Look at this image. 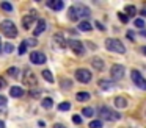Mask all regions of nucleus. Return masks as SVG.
Returning <instances> with one entry per match:
<instances>
[{"instance_id": "nucleus-1", "label": "nucleus", "mask_w": 146, "mask_h": 128, "mask_svg": "<svg viewBox=\"0 0 146 128\" xmlns=\"http://www.w3.org/2000/svg\"><path fill=\"white\" fill-rule=\"evenodd\" d=\"M0 31H2V34L7 36V37H16L17 36L16 25H14L13 20H8V19L2 20V24H0Z\"/></svg>"}, {"instance_id": "nucleus-2", "label": "nucleus", "mask_w": 146, "mask_h": 128, "mask_svg": "<svg viewBox=\"0 0 146 128\" xmlns=\"http://www.w3.org/2000/svg\"><path fill=\"white\" fill-rule=\"evenodd\" d=\"M98 114H99V117H101V120L113 122V120H119V119H121V114H119V112L113 111V109L107 108V106H101Z\"/></svg>"}, {"instance_id": "nucleus-3", "label": "nucleus", "mask_w": 146, "mask_h": 128, "mask_svg": "<svg viewBox=\"0 0 146 128\" xmlns=\"http://www.w3.org/2000/svg\"><path fill=\"white\" fill-rule=\"evenodd\" d=\"M105 47H107V50H110V52L113 53H126V47H124V44L121 42L119 39H115V37H110V39L105 41Z\"/></svg>"}, {"instance_id": "nucleus-4", "label": "nucleus", "mask_w": 146, "mask_h": 128, "mask_svg": "<svg viewBox=\"0 0 146 128\" xmlns=\"http://www.w3.org/2000/svg\"><path fill=\"white\" fill-rule=\"evenodd\" d=\"M130 78H132L133 84H135L137 87H140L141 91H146V78L143 77L138 70H132V72H130Z\"/></svg>"}, {"instance_id": "nucleus-5", "label": "nucleus", "mask_w": 146, "mask_h": 128, "mask_svg": "<svg viewBox=\"0 0 146 128\" xmlns=\"http://www.w3.org/2000/svg\"><path fill=\"white\" fill-rule=\"evenodd\" d=\"M36 20H38V14H36L35 9H32L29 14L22 17V27H24V30H30V28H32V25L35 24Z\"/></svg>"}, {"instance_id": "nucleus-6", "label": "nucleus", "mask_w": 146, "mask_h": 128, "mask_svg": "<svg viewBox=\"0 0 146 128\" xmlns=\"http://www.w3.org/2000/svg\"><path fill=\"white\" fill-rule=\"evenodd\" d=\"M74 75H76V80L80 81V83H90L91 78H93L91 72H90L88 69H77Z\"/></svg>"}, {"instance_id": "nucleus-7", "label": "nucleus", "mask_w": 146, "mask_h": 128, "mask_svg": "<svg viewBox=\"0 0 146 128\" xmlns=\"http://www.w3.org/2000/svg\"><path fill=\"white\" fill-rule=\"evenodd\" d=\"M68 45L71 47V50H72L76 55H79V56L85 55V45H83L80 41H77V39H69V41H68Z\"/></svg>"}, {"instance_id": "nucleus-8", "label": "nucleus", "mask_w": 146, "mask_h": 128, "mask_svg": "<svg viewBox=\"0 0 146 128\" xmlns=\"http://www.w3.org/2000/svg\"><path fill=\"white\" fill-rule=\"evenodd\" d=\"M124 72H126V69H124V66L121 64H113L110 69V75L113 80H119V78L124 77Z\"/></svg>"}, {"instance_id": "nucleus-9", "label": "nucleus", "mask_w": 146, "mask_h": 128, "mask_svg": "<svg viewBox=\"0 0 146 128\" xmlns=\"http://www.w3.org/2000/svg\"><path fill=\"white\" fill-rule=\"evenodd\" d=\"M68 45V41L64 39L61 34H55L54 37H52V47L54 49H57V50H63L64 47Z\"/></svg>"}, {"instance_id": "nucleus-10", "label": "nucleus", "mask_w": 146, "mask_h": 128, "mask_svg": "<svg viewBox=\"0 0 146 128\" xmlns=\"http://www.w3.org/2000/svg\"><path fill=\"white\" fill-rule=\"evenodd\" d=\"M46 55L42 52H32L30 53V62H33V64H36V66H41V64H44L46 62Z\"/></svg>"}, {"instance_id": "nucleus-11", "label": "nucleus", "mask_w": 146, "mask_h": 128, "mask_svg": "<svg viewBox=\"0 0 146 128\" xmlns=\"http://www.w3.org/2000/svg\"><path fill=\"white\" fill-rule=\"evenodd\" d=\"M74 8H76V12H77V17L82 19V17H90L91 16V11H90L88 6L82 5V3H77V5H74Z\"/></svg>"}, {"instance_id": "nucleus-12", "label": "nucleus", "mask_w": 146, "mask_h": 128, "mask_svg": "<svg viewBox=\"0 0 146 128\" xmlns=\"http://www.w3.org/2000/svg\"><path fill=\"white\" fill-rule=\"evenodd\" d=\"M24 83L30 87H36V75L33 74L30 69H25V77H24Z\"/></svg>"}, {"instance_id": "nucleus-13", "label": "nucleus", "mask_w": 146, "mask_h": 128, "mask_svg": "<svg viewBox=\"0 0 146 128\" xmlns=\"http://www.w3.org/2000/svg\"><path fill=\"white\" fill-rule=\"evenodd\" d=\"M46 27H47L46 20H44V19H39V20H38V24H36V28L33 30V36H35V37H38L41 33H44Z\"/></svg>"}, {"instance_id": "nucleus-14", "label": "nucleus", "mask_w": 146, "mask_h": 128, "mask_svg": "<svg viewBox=\"0 0 146 128\" xmlns=\"http://www.w3.org/2000/svg\"><path fill=\"white\" fill-rule=\"evenodd\" d=\"M91 66H93V67H94L98 72L104 70V67H105L104 59H102V58H99V56H93V58H91Z\"/></svg>"}, {"instance_id": "nucleus-15", "label": "nucleus", "mask_w": 146, "mask_h": 128, "mask_svg": "<svg viewBox=\"0 0 146 128\" xmlns=\"http://www.w3.org/2000/svg\"><path fill=\"white\" fill-rule=\"evenodd\" d=\"M47 6L50 9H54V11H60V9H63L64 3H63V0H49Z\"/></svg>"}, {"instance_id": "nucleus-16", "label": "nucleus", "mask_w": 146, "mask_h": 128, "mask_svg": "<svg viewBox=\"0 0 146 128\" xmlns=\"http://www.w3.org/2000/svg\"><path fill=\"white\" fill-rule=\"evenodd\" d=\"M98 84H99V87H101L102 91H110V89L115 87L113 81H110V80H99Z\"/></svg>"}, {"instance_id": "nucleus-17", "label": "nucleus", "mask_w": 146, "mask_h": 128, "mask_svg": "<svg viewBox=\"0 0 146 128\" xmlns=\"http://www.w3.org/2000/svg\"><path fill=\"white\" fill-rule=\"evenodd\" d=\"M10 95L11 97H16V98H19V97L24 95V89L21 86H13L10 89Z\"/></svg>"}, {"instance_id": "nucleus-18", "label": "nucleus", "mask_w": 146, "mask_h": 128, "mask_svg": "<svg viewBox=\"0 0 146 128\" xmlns=\"http://www.w3.org/2000/svg\"><path fill=\"white\" fill-rule=\"evenodd\" d=\"M77 27H79L80 31H91V30H93V25L90 24L88 20H82L79 25H77Z\"/></svg>"}, {"instance_id": "nucleus-19", "label": "nucleus", "mask_w": 146, "mask_h": 128, "mask_svg": "<svg viewBox=\"0 0 146 128\" xmlns=\"http://www.w3.org/2000/svg\"><path fill=\"white\" fill-rule=\"evenodd\" d=\"M124 14H126L127 17H132V16L137 14V8L133 5H126V8H124Z\"/></svg>"}, {"instance_id": "nucleus-20", "label": "nucleus", "mask_w": 146, "mask_h": 128, "mask_svg": "<svg viewBox=\"0 0 146 128\" xmlns=\"http://www.w3.org/2000/svg\"><path fill=\"white\" fill-rule=\"evenodd\" d=\"M115 106H116V108H126L127 106V100L124 98V97H116V98H115Z\"/></svg>"}, {"instance_id": "nucleus-21", "label": "nucleus", "mask_w": 146, "mask_h": 128, "mask_svg": "<svg viewBox=\"0 0 146 128\" xmlns=\"http://www.w3.org/2000/svg\"><path fill=\"white\" fill-rule=\"evenodd\" d=\"M76 98H77V102H88V100L91 98V95H90L88 92H77Z\"/></svg>"}, {"instance_id": "nucleus-22", "label": "nucleus", "mask_w": 146, "mask_h": 128, "mask_svg": "<svg viewBox=\"0 0 146 128\" xmlns=\"http://www.w3.org/2000/svg\"><path fill=\"white\" fill-rule=\"evenodd\" d=\"M41 105H42V108L50 109L52 106H54V100H52L50 97H46V98H42V100H41Z\"/></svg>"}, {"instance_id": "nucleus-23", "label": "nucleus", "mask_w": 146, "mask_h": 128, "mask_svg": "<svg viewBox=\"0 0 146 128\" xmlns=\"http://www.w3.org/2000/svg\"><path fill=\"white\" fill-rule=\"evenodd\" d=\"M41 75H42V78H44L47 83H54V75H52L50 70H42Z\"/></svg>"}, {"instance_id": "nucleus-24", "label": "nucleus", "mask_w": 146, "mask_h": 128, "mask_svg": "<svg viewBox=\"0 0 146 128\" xmlns=\"http://www.w3.org/2000/svg\"><path fill=\"white\" fill-rule=\"evenodd\" d=\"M68 17H69V20H79V17H77V12H76V8L74 6H71L69 9H68Z\"/></svg>"}, {"instance_id": "nucleus-25", "label": "nucleus", "mask_w": 146, "mask_h": 128, "mask_svg": "<svg viewBox=\"0 0 146 128\" xmlns=\"http://www.w3.org/2000/svg\"><path fill=\"white\" fill-rule=\"evenodd\" d=\"M60 84H61L63 89H69V87H72V81H71L69 78H61Z\"/></svg>"}, {"instance_id": "nucleus-26", "label": "nucleus", "mask_w": 146, "mask_h": 128, "mask_svg": "<svg viewBox=\"0 0 146 128\" xmlns=\"http://www.w3.org/2000/svg\"><path fill=\"white\" fill-rule=\"evenodd\" d=\"M7 74L10 75V77H13V78H17V77H19V69H17V67H10L7 70Z\"/></svg>"}, {"instance_id": "nucleus-27", "label": "nucleus", "mask_w": 146, "mask_h": 128, "mask_svg": "<svg viewBox=\"0 0 146 128\" xmlns=\"http://www.w3.org/2000/svg\"><path fill=\"white\" fill-rule=\"evenodd\" d=\"M0 8L3 9V11H7V12L13 11V5H11V3H8V2H2V3H0Z\"/></svg>"}, {"instance_id": "nucleus-28", "label": "nucleus", "mask_w": 146, "mask_h": 128, "mask_svg": "<svg viewBox=\"0 0 146 128\" xmlns=\"http://www.w3.org/2000/svg\"><path fill=\"white\" fill-rule=\"evenodd\" d=\"M82 114L85 116V117H93V116H94V109H93V108H83L82 109Z\"/></svg>"}, {"instance_id": "nucleus-29", "label": "nucleus", "mask_w": 146, "mask_h": 128, "mask_svg": "<svg viewBox=\"0 0 146 128\" xmlns=\"http://www.w3.org/2000/svg\"><path fill=\"white\" fill-rule=\"evenodd\" d=\"M58 109H60V111H69V109H71V103L69 102L60 103V105H58Z\"/></svg>"}, {"instance_id": "nucleus-30", "label": "nucleus", "mask_w": 146, "mask_h": 128, "mask_svg": "<svg viewBox=\"0 0 146 128\" xmlns=\"http://www.w3.org/2000/svg\"><path fill=\"white\" fill-rule=\"evenodd\" d=\"M102 127H104L102 120H91L90 122V128H102Z\"/></svg>"}, {"instance_id": "nucleus-31", "label": "nucleus", "mask_w": 146, "mask_h": 128, "mask_svg": "<svg viewBox=\"0 0 146 128\" xmlns=\"http://www.w3.org/2000/svg\"><path fill=\"white\" fill-rule=\"evenodd\" d=\"M133 25H135L137 28H140V30H143V28H145V20H143V19H135V20H133Z\"/></svg>"}, {"instance_id": "nucleus-32", "label": "nucleus", "mask_w": 146, "mask_h": 128, "mask_svg": "<svg viewBox=\"0 0 146 128\" xmlns=\"http://www.w3.org/2000/svg\"><path fill=\"white\" fill-rule=\"evenodd\" d=\"M25 52H27V42H25V41H22V42H21V45H19L17 53H19V55H25Z\"/></svg>"}, {"instance_id": "nucleus-33", "label": "nucleus", "mask_w": 146, "mask_h": 128, "mask_svg": "<svg viewBox=\"0 0 146 128\" xmlns=\"http://www.w3.org/2000/svg\"><path fill=\"white\" fill-rule=\"evenodd\" d=\"M13 50H14V47H13V44H11V42L3 44V52H5V53H11Z\"/></svg>"}, {"instance_id": "nucleus-34", "label": "nucleus", "mask_w": 146, "mask_h": 128, "mask_svg": "<svg viewBox=\"0 0 146 128\" xmlns=\"http://www.w3.org/2000/svg\"><path fill=\"white\" fill-rule=\"evenodd\" d=\"M118 17H119V20L124 22V24H127V22H129V17H127L124 12H119V14H118Z\"/></svg>"}, {"instance_id": "nucleus-35", "label": "nucleus", "mask_w": 146, "mask_h": 128, "mask_svg": "<svg viewBox=\"0 0 146 128\" xmlns=\"http://www.w3.org/2000/svg\"><path fill=\"white\" fill-rule=\"evenodd\" d=\"M126 36H127V39H130V41H135V33H133L132 30H129L126 33Z\"/></svg>"}, {"instance_id": "nucleus-36", "label": "nucleus", "mask_w": 146, "mask_h": 128, "mask_svg": "<svg viewBox=\"0 0 146 128\" xmlns=\"http://www.w3.org/2000/svg\"><path fill=\"white\" fill-rule=\"evenodd\" d=\"M25 42H27V47H29V45H36V44H38V41H36L35 37H32V39H27Z\"/></svg>"}, {"instance_id": "nucleus-37", "label": "nucleus", "mask_w": 146, "mask_h": 128, "mask_svg": "<svg viewBox=\"0 0 146 128\" xmlns=\"http://www.w3.org/2000/svg\"><path fill=\"white\" fill-rule=\"evenodd\" d=\"M72 122H74V123H77V125H79V123H82V117H80V116H72Z\"/></svg>"}, {"instance_id": "nucleus-38", "label": "nucleus", "mask_w": 146, "mask_h": 128, "mask_svg": "<svg viewBox=\"0 0 146 128\" xmlns=\"http://www.w3.org/2000/svg\"><path fill=\"white\" fill-rule=\"evenodd\" d=\"M30 95H32V97H35V98H38V97L41 95V91H39V89H36V91H32V92H30Z\"/></svg>"}, {"instance_id": "nucleus-39", "label": "nucleus", "mask_w": 146, "mask_h": 128, "mask_svg": "<svg viewBox=\"0 0 146 128\" xmlns=\"http://www.w3.org/2000/svg\"><path fill=\"white\" fill-rule=\"evenodd\" d=\"M5 105H7V97L0 95V106H5Z\"/></svg>"}, {"instance_id": "nucleus-40", "label": "nucleus", "mask_w": 146, "mask_h": 128, "mask_svg": "<svg viewBox=\"0 0 146 128\" xmlns=\"http://www.w3.org/2000/svg\"><path fill=\"white\" fill-rule=\"evenodd\" d=\"M140 14L146 17V3H143V5H141V11H140Z\"/></svg>"}, {"instance_id": "nucleus-41", "label": "nucleus", "mask_w": 146, "mask_h": 128, "mask_svg": "<svg viewBox=\"0 0 146 128\" xmlns=\"http://www.w3.org/2000/svg\"><path fill=\"white\" fill-rule=\"evenodd\" d=\"M96 27H98V28H99V30H101V31H104V30H105V27H104V25L101 24V22H96Z\"/></svg>"}, {"instance_id": "nucleus-42", "label": "nucleus", "mask_w": 146, "mask_h": 128, "mask_svg": "<svg viewBox=\"0 0 146 128\" xmlns=\"http://www.w3.org/2000/svg\"><path fill=\"white\" fill-rule=\"evenodd\" d=\"M5 86H7V83H5V80H0V91L3 89Z\"/></svg>"}, {"instance_id": "nucleus-43", "label": "nucleus", "mask_w": 146, "mask_h": 128, "mask_svg": "<svg viewBox=\"0 0 146 128\" xmlns=\"http://www.w3.org/2000/svg\"><path fill=\"white\" fill-rule=\"evenodd\" d=\"M54 128H66V127H64V125H61V123H55Z\"/></svg>"}, {"instance_id": "nucleus-44", "label": "nucleus", "mask_w": 146, "mask_h": 128, "mask_svg": "<svg viewBox=\"0 0 146 128\" xmlns=\"http://www.w3.org/2000/svg\"><path fill=\"white\" fill-rule=\"evenodd\" d=\"M140 34H141L143 37H146V30H141V31H140Z\"/></svg>"}, {"instance_id": "nucleus-45", "label": "nucleus", "mask_w": 146, "mask_h": 128, "mask_svg": "<svg viewBox=\"0 0 146 128\" xmlns=\"http://www.w3.org/2000/svg\"><path fill=\"white\" fill-rule=\"evenodd\" d=\"M0 128H5V122L2 120V119H0Z\"/></svg>"}, {"instance_id": "nucleus-46", "label": "nucleus", "mask_w": 146, "mask_h": 128, "mask_svg": "<svg viewBox=\"0 0 146 128\" xmlns=\"http://www.w3.org/2000/svg\"><path fill=\"white\" fill-rule=\"evenodd\" d=\"M38 125H39V127H46V123H44L42 120H39V122H38Z\"/></svg>"}, {"instance_id": "nucleus-47", "label": "nucleus", "mask_w": 146, "mask_h": 128, "mask_svg": "<svg viewBox=\"0 0 146 128\" xmlns=\"http://www.w3.org/2000/svg\"><path fill=\"white\" fill-rule=\"evenodd\" d=\"M141 53H143V55H146V47H143V49H141Z\"/></svg>"}, {"instance_id": "nucleus-48", "label": "nucleus", "mask_w": 146, "mask_h": 128, "mask_svg": "<svg viewBox=\"0 0 146 128\" xmlns=\"http://www.w3.org/2000/svg\"><path fill=\"white\" fill-rule=\"evenodd\" d=\"M0 52H2V37H0Z\"/></svg>"}]
</instances>
